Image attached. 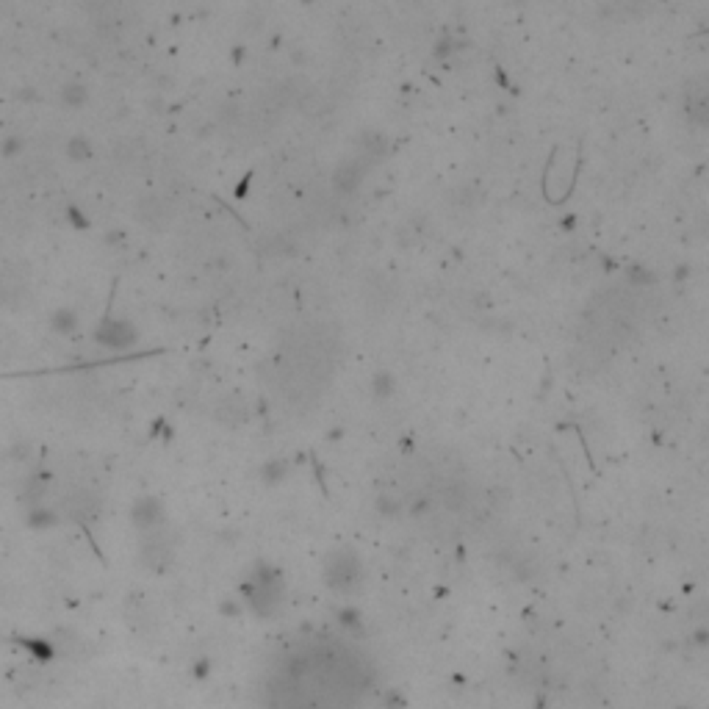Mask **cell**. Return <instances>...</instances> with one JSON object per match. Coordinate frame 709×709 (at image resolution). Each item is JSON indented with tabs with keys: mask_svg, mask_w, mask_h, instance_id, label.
I'll use <instances>...</instances> for the list:
<instances>
[{
	"mask_svg": "<svg viewBox=\"0 0 709 709\" xmlns=\"http://www.w3.org/2000/svg\"><path fill=\"white\" fill-rule=\"evenodd\" d=\"M17 150H20V139H17V136H12V139L3 142V156L12 158V156H17Z\"/></svg>",
	"mask_w": 709,
	"mask_h": 709,
	"instance_id": "8992f818",
	"label": "cell"
},
{
	"mask_svg": "<svg viewBox=\"0 0 709 709\" xmlns=\"http://www.w3.org/2000/svg\"><path fill=\"white\" fill-rule=\"evenodd\" d=\"M14 352V336L9 330H0V358H9Z\"/></svg>",
	"mask_w": 709,
	"mask_h": 709,
	"instance_id": "3957f363",
	"label": "cell"
},
{
	"mask_svg": "<svg viewBox=\"0 0 709 709\" xmlns=\"http://www.w3.org/2000/svg\"><path fill=\"white\" fill-rule=\"evenodd\" d=\"M97 338H100V341H105V344H111V347H122V344H127V341L134 338V333H131V327L119 325V321H111V325L100 327Z\"/></svg>",
	"mask_w": 709,
	"mask_h": 709,
	"instance_id": "6da1fadb",
	"label": "cell"
},
{
	"mask_svg": "<svg viewBox=\"0 0 709 709\" xmlns=\"http://www.w3.org/2000/svg\"><path fill=\"white\" fill-rule=\"evenodd\" d=\"M73 325H75V319H73L67 310H61V313H55V316H53V327H55V330H61V333H70V330H73Z\"/></svg>",
	"mask_w": 709,
	"mask_h": 709,
	"instance_id": "7a4b0ae2",
	"label": "cell"
},
{
	"mask_svg": "<svg viewBox=\"0 0 709 709\" xmlns=\"http://www.w3.org/2000/svg\"><path fill=\"white\" fill-rule=\"evenodd\" d=\"M64 100H67V103H81V100H84V89H81V86H67V92H64Z\"/></svg>",
	"mask_w": 709,
	"mask_h": 709,
	"instance_id": "5b68a950",
	"label": "cell"
},
{
	"mask_svg": "<svg viewBox=\"0 0 709 709\" xmlns=\"http://www.w3.org/2000/svg\"><path fill=\"white\" fill-rule=\"evenodd\" d=\"M70 156H73V158H86V156H89V145H86L84 139H73V142H70Z\"/></svg>",
	"mask_w": 709,
	"mask_h": 709,
	"instance_id": "277c9868",
	"label": "cell"
}]
</instances>
